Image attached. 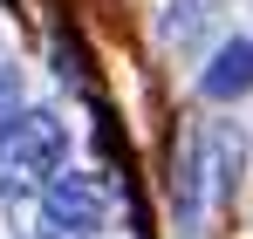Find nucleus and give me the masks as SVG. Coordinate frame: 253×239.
<instances>
[{
  "label": "nucleus",
  "mask_w": 253,
  "mask_h": 239,
  "mask_svg": "<svg viewBox=\"0 0 253 239\" xmlns=\"http://www.w3.org/2000/svg\"><path fill=\"white\" fill-rule=\"evenodd\" d=\"M62 151H69V130L48 110H21L0 130V199H35L62 171Z\"/></svg>",
  "instance_id": "1"
},
{
  "label": "nucleus",
  "mask_w": 253,
  "mask_h": 239,
  "mask_svg": "<svg viewBox=\"0 0 253 239\" xmlns=\"http://www.w3.org/2000/svg\"><path fill=\"white\" fill-rule=\"evenodd\" d=\"M103 219H110V192L96 171H55L42 185V226L55 239H89L103 233Z\"/></svg>",
  "instance_id": "2"
},
{
  "label": "nucleus",
  "mask_w": 253,
  "mask_h": 239,
  "mask_svg": "<svg viewBox=\"0 0 253 239\" xmlns=\"http://www.w3.org/2000/svg\"><path fill=\"white\" fill-rule=\"evenodd\" d=\"M199 89H206L212 103H233V96H247V89H253V41H226V48L212 55V69L199 76Z\"/></svg>",
  "instance_id": "3"
},
{
  "label": "nucleus",
  "mask_w": 253,
  "mask_h": 239,
  "mask_svg": "<svg viewBox=\"0 0 253 239\" xmlns=\"http://www.w3.org/2000/svg\"><path fill=\"white\" fill-rule=\"evenodd\" d=\"M14 117H21V76H14V69H0V130H7Z\"/></svg>",
  "instance_id": "4"
},
{
  "label": "nucleus",
  "mask_w": 253,
  "mask_h": 239,
  "mask_svg": "<svg viewBox=\"0 0 253 239\" xmlns=\"http://www.w3.org/2000/svg\"><path fill=\"white\" fill-rule=\"evenodd\" d=\"M48 239H55V233H48Z\"/></svg>",
  "instance_id": "5"
}]
</instances>
